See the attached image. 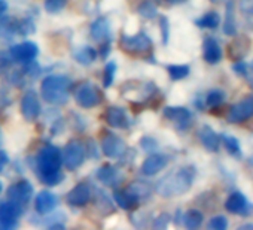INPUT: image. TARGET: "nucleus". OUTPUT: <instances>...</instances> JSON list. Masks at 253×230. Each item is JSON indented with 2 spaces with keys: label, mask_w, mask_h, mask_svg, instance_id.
<instances>
[{
  "label": "nucleus",
  "mask_w": 253,
  "mask_h": 230,
  "mask_svg": "<svg viewBox=\"0 0 253 230\" xmlns=\"http://www.w3.org/2000/svg\"><path fill=\"white\" fill-rule=\"evenodd\" d=\"M238 8L241 14L253 17V0H238Z\"/></svg>",
  "instance_id": "37"
},
{
  "label": "nucleus",
  "mask_w": 253,
  "mask_h": 230,
  "mask_svg": "<svg viewBox=\"0 0 253 230\" xmlns=\"http://www.w3.org/2000/svg\"><path fill=\"white\" fill-rule=\"evenodd\" d=\"M61 151L54 145H45L36 159V173L45 185H57L61 179Z\"/></svg>",
  "instance_id": "1"
},
{
  "label": "nucleus",
  "mask_w": 253,
  "mask_h": 230,
  "mask_svg": "<svg viewBox=\"0 0 253 230\" xmlns=\"http://www.w3.org/2000/svg\"><path fill=\"white\" fill-rule=\"evenodd\" d=\"M203 57L209 64H217L222 60V48L214 38H206L203 42Z\"/></svg>",
  "instance_id": "20"
},
{
  "label": "nucleus",
  "mask_w": 253,
  "mask_h": 230,
  "mask_svg": "<svg viewBox=\"0 0 253 230\" xmlns=\"http://www.w3.org/2000/svg\"><path fill=\"white\" fill-rule=\"evenodd\" d=\"M198 138L203 144V147L210 151V153H217L220 148V136L209 126L204 124L201 126V129L198 130Z\"/></svg>",
  "instance_id": "18"
},
{
  "label": "nucleus",
  "mask_w": 253,
  "mask_h": 230,
  "mask_svg": "<svg viewBox=\"0 0 253 230\" xmlns=\"http://www.w3.org/2000/svg\"><path fill=\"white\" fill-rule=\"evenodd\" d=\"M23 214V205L14 200L0 203V230H11L17 227L18 218Z\"/></svg>",
  "instance_id": "6"
},
{
  "label": "nucleus",
  "mask_w": 253,
  "mask_h": 230,
  "mask_svg": "<svg viewBox=\"0 0 253 230\" xmlns=\"http://www.w3.org/2000/svg\"><path fill=\"white\" fill-rule=\"evenodd\" d=\"M140 147H142L145 151H148V153H154V151H157V148H158V142H157V139L152 138V136H143V138L140 139Z\"/></svg>",
  "instance_id": "35"
},
{
  "label": "nucleus",
  "mask_w": 253,
  "mask_h": 230,
  "mask_svg": "<svg viewBox=\"0 0 253 230\" xmlns=\"http://www.w3.org/2000/svg\"><path fill=\"white\" fill-rule=\"evenodd\" d=\"M232 70L237 72L240 76H246L247 75V64L244 61H237L232 64Z\"/></svg>",
  "instance_id": "40"
},
{
  "label": "nucleus",
  "mask_w": 253,
  "mask_h": 230,
  "mask_svg": "<svg viewBox=\"0 0 253 230\" xmlns=\"http://www.w3.org/2000/svg\"><path fill=\"white\" fill-rule=\"evenodd\" d=\"M101 99H103V96H101L100 90L91 82L82 84L75 91V102L84 109H91V108L98 106L101 103Z\"/></svg>",
  "instance_id": "5"
},
{
  "label": "nucleus",
  "mask_w": 253,
  "mask_h": 230,
  "mask_svg": "<svg viewBox=\"0 0 253 230\" xmlns=\"http://www.w3.org/2000/svg\"><path fill=\"white\" fill-rule=\"evenodd\" d=\"M167 72H169V75H170V78L173 81H180V79H185L189 75L191 69L186 64H170L167 67Z\"/></svg>",
  "instance_id": "29"
},
{
  "label": "nucleus",
  "mask_w": 253,
  "mask_h": 230,
  "mask_svg": "<svg viewBox=\"0 0 253 230\" xmlns=\"http://www.w3.org/2000/svg\"><path fill=\"white\" fill-rule=\"evenodd\" d=\"M243 229H253V224H243V226H240V230H243Z\"/></svg>",
  "instance_id": "44"
},
{
  "label": "nucleus",
  "mask_w": 253,
  "mask_h": 230,
  "mask_svg": "<svg viewBox=\"0 0 253 230\" xmlns=\"http://www.w3.org/2000/svg\"><path fill=\"white\" fill-rule=\"evenodd\" d=\"M223 33L226 36L237 35V24H235V11H234V0H228L225 8V20H223Z\"/></svg>",
  "instance_id": "23"
},
{
  "label": "nucleus",
  "mask_w": 253,
  "mask_h": 230,
  "mask_svg": "<svg viewBox=\"0 0 253 230\" xmlns=\"http://www.w3.org/2000/svg\"><path fill=\"white\" fill-rule=\"evenodd\" d=\"M116 63L115 61H109L104 67V76H103V85L104 87H110L113 79H115V73H116Z\"/></svg>",
  "instance_id": "31"
},
{
  "label": "nucleus",
  "mask_w": 253,
  "mask_h": 230,
  "mask_svg": "<svg viewBox=\"0 0 253 230\" xmlns=\"http://www.w3.org/2000/svg\"><path fill=\"white\" fill-rule=\"evenodd\" d=\"M225 209L229 214H234V215L249 217V215L253 214V203H250L243 193L234 191L225 200Z\"/></svg>",
  "instance_id": "8"
},
{
  "label": "nucleus",
  "mask_w": 253,
  "mask_h": 230,
  "mask_svg": "<svg viewBox=\"0 0 253 230\" xmlns=\"http://www.w3.org/2000/svg\"><path fill=\"white\" fill-rule=\"evenodd\" d=\"M203 220H204V215L201 211L198 209H189L185 215H183V224L186 229L189 230H195L198 229L201 224H203Z\"/></svg>",
  "instance_id": "27"
},
{
  "label": "nucleus",
  "mask_w": 253,
  "mask_h": 230,
  "mask_svg": "<svg viewBox=\"0 0 253 230\" xmlns=\"http://www.w3.org/2000/svg\"><path fill=\"white\" fill-rule=\"evenodd\" d=\"M33 194H35V188L30 184V181H27V179L17 181L15 184H12L8 188V197L14 202L21 203V205L29 203L30 199L33 197Z\"/></svg>",
  "instance_id": "12"
},
{
  "label": "nucleus",
  "mask_w": 253,
  "mask_h": 230,
  "mask_svg": "<svg viewBox=\"0 0 253 230\" xmlns=\"http://www.w3.org/2000/svg\"><path fill=\"white\" fill-rule=\"evenodd\" d=\"M250 66H252V69H253V60H252V64H250Z\"/></svg>",
  "instance_id": "48"
},
{
  "label": "nucleus",
  "mask_w": 253,
  "mask_h": 230,
  "mask_svg": "<svg viewBox=\"0 0 253 230\" xmlns=\"http://www.w3.org/2000/svg\"><path fill=\"white\" fill-rule=\"evenodd\" d=\"M126 150L124 139L116 135H106L101 139V151L109 159H119Z\"/></svg>",
  "instance_id": "14"
},
{
  "label": "nucleus",
  "mask_w": 253,
  "mask_h": 230,
  "mask_svg": "<svg viewBox=\"0 0 253 230\" xmlns=\"http://www.w3.org/2000/svg\"><path fill=\"white\" fill-rule=\"evenodd\" d=\"M0 139H2V130H0Z\"/></svg>",
  "instance_id": "47"
},
{
  "label": "nucleus",
  "mask_w": 253,
  "mask_h": 230,
  "mask_svg": "<svg viewBox=\"0 0 253 230\" xmlns=\"http://www.w3.org/2000/svg\"><path fill=\"white\" fill-rule=\"evenodd\" d=\"M169 223H170V215H169V214H161V215L155 220L154 227H155V229H166V227L169 226Z\"/></svg>",
  "instance_id": "39"
},
{
  "label": "nucleus",
  "mask_w": 253,
  "mask_h": 230,
  "mask_svg": "<svg viewBox=\"0 0 253 230\" xmlns=\"http://www.w3.org/2000/svg\"><path fill=\"white\" fill-rule=\"evenodd\" d=\"M197 171L194 166H183L169 175L157 184V193L163 197H174L188 193L195 181Z\"/></svg>",
  "instance_id": "2"
},
{
  "label": "nucleus",
  "mask_w": 253,
  "mask_h": 230,
  "mask_svg": "<svg viewBox=\"0 0 253 230\" xmlns=\"http://www.w3.org/2000/svg\"><path fill=\"white\" fill-rule=\"evenodd\" d=\"M195 24L198 27H201V29H216L220 24V17H219L217 12L211 11V12L204 14L200 20H197Z\"/></svg>",
  "instance_id": "28"
},
{
  "label": "nucleus",
  "mask_w": 253,
  "mask_h": 230,
  "mask_svg": "<svg viewBox=\"0 0 253 230\" xmlns=\"http://www.w3.org/2000/svg\"><path fill=\"white\" fill-rule=\"evenodd\" d=\"M12 63H14V60L9 53H0V75L5 73L11 67Z\"/></svg>",
  "instance_id": "36"
},
{
  "label": "nucleus",
  "mask_w": 253,
  "mask_h": 230,
  "mask_svg": "<svg viewBox=\"0 0 253 230\" xmlns=\"http://www.w3.org/2000/svg\"><path fill=\"white\" fill-rule=\"evenodd\" d=\"M160 26H161V35H163V42L169 44V38H170V24L167 17H161L160 18Z\"/></svg>",
  "instance_id": "38"
},
{
  "label": "nucleus",
  "mask_w": 253,
  "mask_h": 230,
  "mask_svg": "<svg viewBox=\"0 0 253 230\" xmlns=\"http://www.w3.org/2000/svg\"><path fill=\"white\" fill-rule=\"evenodd\" d=\"M169 3H171V5H180V3H185L186 0H167Z\"/></svg>",
  "instance_id": "43"
},
{
  "label": "nucleus",
  "mask_w": 253,
  "mask_h": 230,
  "mask_svg": "<svg viewBox=\"0 0 253 230\" xmlns=\"http://www.w3.org/2000/svg\"><path fill=\"white\" fill-rule=\"evenodd\" d=\"M2 188H3V187H2V182H0V193H2Z\"/></svg>",
  "instance_id": "46"
},
{
  "label": "nucleus",
  "mask_w": 253,
  "mask_h": 230,
  "mask_svg": "<svg viewBox=\"0 0 253 230\" xmlns=\"http://www.w3.org/2000/svg\"><path fill=\"white\" fill-rule=\"evenodd\" d=\"M66 3H67V0H45V2H43L45 9H46V12H49V14H57V12H60L61 9H64Z\"/></svg>",
  "instance_id": "33"
},
{
  "label": "nucleus",
  "mask_w": 253,
  "mask_h": 230,
  "mask_svg": "<svg viewBox=\"0 0 253 230\" xmlns=\"http://www.w3.org/2000/svg\"><path fill=\"white\" fill-rule=\"evenodd\" d=\"M70 84L66 75H49L41 84V94L51 105H66L70 99Z\"/></svg>",
  "instance_id": "3"
},
{
  "label": "nucleus",
  "mask_w": 253,
  "mask_h": 230,
  "mask_svg": "<svg viewBox=\"0 0 253 230\" xmlns=\"http://www.w3.org/2000/svg\"><path fill=\"white\" fill-rule=\"evenodd\" d=\"M9 163V157L5 151H0V172H3L5 166Z\"/></svg>",
  "instance_id": "41"
},
{
  "label": "nucleus",
  "mask_w": 253,
  "mask_h": 230,
  "mask_svg": "<svg viewBox=\"0 0 253 230\" xmlns=\"http://www.w3.org/2000/svg\"><path fill=\"white\" fill-rule=\"evenodd\" d=\"M91 196H92V193H91L89 185L85 184V182H79L76 187H73V188L69 191L66 200H67V203H69L70 206L81 208V206H85V205L91 200Z\"/></svg>",
  "instance_id": "15"
},
{
  "label": "nucleus",
  "mask_w": 253,
  "mask_h": 230,
  "mask_svg": "<svg viewBox=\"0 0 253 230\" xmlns=\"http://www.w3.org/2000/svg\"><path fill=\"white\" fill-rule=\"evenodd\" d=\"M225 102V93L219 88H213L207 93L206 96V105L210 108H217Z\"/></svg>",
  "instance_id": "30"
},
{
  "label": "nucleus",
  "mask_w": 253,
  "mask_h": 230,
  "mask_svg": "<svg viewBox=\"0 0 253 230\" xmlns=\"http://www.w3.org/2000/svg\"><path fill=\"white\" fill-rule=\"evenodd\" d=\"M21 114H23V117L30 123L38 120V117L41 115V102H39V97H38L36 91L29 90L23 96V99H21Z\"/></svg>",
  "instance_id": "11"
},
{
  "label": "nucleus",
  "mask_w": 253,
  "mask_h": 230,
  "mask_svg": "<svg viewBox=\"0 0 253 230\" xmlns=\"http://www.w3.org/2000/svg\"><path fill=\"white\" fill-rule=\"evenodd\" d=\"M247 163H249V165H250V166L253 168V154H252V156H250V157L247 159Z\"/></svg>",
  "instance_id": "45"
},
{
  "label": "nucleus",
  "mask_w": 253,
  "mask_h": 230,
  "mask_svg": "<svg viewBox=\"0 0 253 230\" xmlns=\"http://www.w3.org/2000/svg\"><path fill=\"white\" fill-rule=\"evenodd\" d=\"M164 117L173 121L179 129H188L192 123V114L183 106H169L164 109Z\"/></svg>",
  "instance_id": "13"
},
{
  "label": "nucleus",
  "mask_w": 253,
  "mask_h": 230,
  "mask_svg": "<svg viewBox=\"0 0 253 230\" xmlns=\"http://www.w3.org/2000/svg\"><path fill=\"white\" fill-rule=\"evenodd\" d=\"M119 45L126 53H148L152 50V41L143 32L137 35H131V36L122 35Z\"/></svg>",
  "instance_id": "7"
},
{
  "label": "nucleus",
  "mask_w": 253,
  "mask_h": 230,
  "mask_svg": "<svg viewBox=\"0 0 253 230\" xmlns=\"http://www.w3.org/2000/svg\"><path fill=\"white\" fill-rule=\"evenodd\" d=\"M95 176L104 185H116L118 181H119V172H118V169L113 168V166H109V165L101 166L97 171V175Z\"/></svg>",
  "instance_id": "24"
},
{
  "label": "nucleus",
  "mask_w": 253,
  "mask_h": 230,
  "mask_svg": "<svg viewBox=\"0 0 253 230\" xmlns=\"http://www.w3.org/2000/svg\"><path fill=\"white\" fill-rule=\"evenodd\" d=\"M106 121L109 126L115 127V129H126L130 126V120L128 115L122 108L118 106H110L106 111Z\"/></svg>",
  "instance_id": "19"
},
{
  "label": "nucleus",
  "mask_w": 253,
  "mask_h": 230,
  "mask_svg": "<svg viewBox=\"0 0 253 230\" xmlns=\"http://www.w3.org/2000/svg\"><path fill=\"white\" fill-rule=\"evenodd\" d=\"M113 197H115L116 205L119 208H122V209H133L140 202V194L133 187H128V188L115 191V196Z\"/></svg>",
  "instance_id": "17"
},
{
  "label": "nucleus",
  "mask_w": 253,
  "mask_h": 230,
  "mask_svg": "<svg viewBox=\"0 0 253 230\" xmlns=\"http://www.w3.org/2000/svg\"><path fill=\"white\" fill-rule=\"evenodd\" d=\"M97 50H94L92 47H81L78 50L73 51V58L79 63V64H84V66H88L91 63L95 61L97 58Z\"/></svg>",
  "instance_id": "25"
},
{
  "label": "nucleus",
  "mask_w": 253,
  "mask_h": 230,
  "mask_svg": "<svg viewBox=\"0 0 253 230\" xmlns=\"http://www.w3.org/2000/svg\"><path fill=\"white\" fill-rule=\"evenodd\" d=\"M139 14L145 18H155L158 15V11H157V6L152 3V2H143L140 6H139Z\"/></svg>",
  "instance_id": "32"
},
{
  "label": "nucleus",
  "mask_w": 253,
  "mask_h": 230,
  "mask_svg": "<svg viewBox=\"0 0 253 230\" xmlns=\"http://www.w3.org/2000/svg\"><path fill=\"white\" fill-rule=\"evenodd\" d=\"M86 157V147L81 141H72L69 142L61 154L63 165L67 171H76L82 166Z\"/></svg>",
  "instance_id": "4"
},
{
  "label": "nucleus",
  "mask_w": 253,
  "mask_h": 230,
  "mask_svg": "<svg viewBox=\"0 0 253 230\" xmlns=\"http://www.w3.org/2000/svg\"><path fill=\"white\" fill-rule=\"evenodd\" d=\"M220 142L223 144V147H225V150L228 151L229 156H232L234 159H241L243 157V151H241L240 141L235 136L222 133L220 135Z\"/></svg>",
  "instance_id": "26"
},
{
  "label": "nucleus",
  "mask_w": 253,
  "mask_h": 230,
  "mask_svg": "<svg viewBox=\"0 0 253 230\" xmlns=\"http://www.w3.org/2000/svg\"><path fill=\"white\" fill-rule=\"evenodd\" d=\"M100 56L103 57V58H106L107 57V54L110 53V45H109V42H106V44H103L101 47H100Z\"/></svg>",
  "instance_id": "42"
},
{
  "label": "nucleus",
  "mask_w": 253,
  "mask_h": 230,
  "mask_svg": "<svg viewBox=\"0 0 253 230\" xmlns=\"http://www.w3.org/2000/svg\"><path fill=\"white\" fill-rule=\"evenodd\" d=\"M207 227L211 230H225L228 227V218L225 215H216L209 221Z\"/></svg>",
  "instance_id": "34"
},
{
  "label": "nucleus",
  "mask_w": 253,
  "mask_h": 230,
  "mask_svg": "<svg viewBox=\"0 0 253 230\" xmlns=\"http://www.w3.org/2000/svg\"><path fill=\"white\" fill-rule=\"evenodd\" d=\"M57 203H58V199H57V196H55L54 193H51V191H46V190H43V191H41V193L36 196V200H35V208H36V211H38L39 214L45 215V214H49V212H52V211L55 209Z\"/></svg>",
  "instance_id": "21"
},
{
  "label": "nucleus",
  "mask_w": 253,
  "mask_h": 230,
  "mask_svg": "<svg viewBox=\"0 0 253 230\" xmlns=\"http://www.w3.org/2000/svg\"><path fill=\"white\" fill-rule=\"evenodd\" d=\"M9 54H11V57H12L14 61L27 64L30 61H35V58L39 54V48H38L36 44H33L30 41H26V42H21V44L14 45L9 50Z\"/></svg>",
  "instance_id": "10"
},
{
  "label": "nucleus",
  "mask_w": 253,
  "mask_h": 230,
  "mask_svg": "<svg viewBox=\"0 0 253 230\" xmlns=\"http://www.w3.org/2000/svg\"><path fill=\"white\" fill-rule=\"evenodd\" d=\"M169 165V157L164 154H151L143 163H142V173L146 176H154L157 173H160L163 169H166V166Z\"/></svg>",
  "instance_id": "16"
},
{
  "label": "nucleus",
  "mask_w": 253,
  "mask_h": 230,
  "mask_svg": "<svg viewBox=\"0 0 253 230\" xmlns=\"http://www.w3.org/2000/svg\"><path fill=\"white\" fill-rule=\"evenodd\" d=\"M253 117V94L246 96L241 102L234 105L228 112V121L232 124H240Z\"/></svg>",
  "instance_id": "9"
},
{
  "label": "nucleus",
  "mask_w": 253,
  "mask_h": 230,
  "mask_svg": "<svg viewBox=\"0 0 253 230\" xmlns=\"http://www.w3.org/2000/svg\"><path fill=\"white\" fill-rule=\"evenodd\" d=\"M109 32H110V27H109V21L106 17H100L97 18L92 24H91V29H89V35L94 41H104L107 39L109 36Z\"/></svg>",
  "instance_id": "22"
}]
</instances>
